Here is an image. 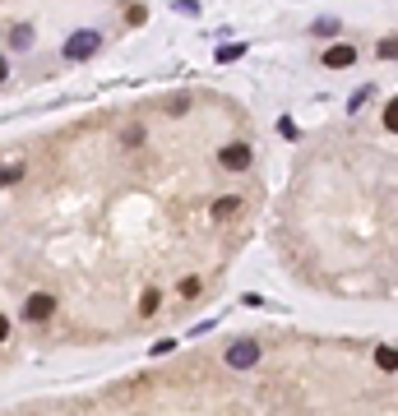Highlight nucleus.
<instances>
[{
    "label": "nucleus",
    "instance_id": "nucleus-1",
    "mask_svg": "<svg viewBox=\"0 0 398 416\" xmlns=\"http://www.w3.org/2000/svg\"><path fill=\"white\" fill-rule=\"evenodd\" d=\"M259 356H264V351H259L255 338H241V342L227 347V365H232V370H250V365H259Z\"/></svg>",
    "mask_w": 398,
    "mask_h": 416
},
{
    "label": "nucleus",
    "instance_id": "nucleus-11",
    "mask_svg": "<svg viewBox=\"0 0 398 416\" xmlns=\"http://www.w3.org/2000/svg\"><path fill=\"white\" fill-rule=\"evenodd\" d=\"M241 56H245V46H241V42H232V46H222V51H218V60L227 65V60H241Z\"/></svg>",
    "mask_w": 398,
    "mask_h": 416
},
{
    "label": "nucleus",
    "instance_id": "nucleus-5",
    "mask_svg": "<svg viewBox=\"0 0 398 416\" xmlns=\"http://www.w3.org/2000/svg\"><path fill=\"white\" fill-rule=\"evenodd\" d=\"M51 310H56V301L46 292H37V296H28V306H23V315L33 319V324H42V319H51Z\"/></svg>",
    "mask_w": 398,
    "mask_h": 416
},
{
    "label": "nucleus",
    "instance_id": "nucleus-4",
    "mask_svg": "<svg viewBox=\"0 0 398 416\" xmlns=\"http://www.w3.org/2000/svg\"><path fill=\"white\" fill-rule=\"evenodd\" d=\"M320 60H324V65H329V70H347V65H352V60H357V46H347V42H333L329 51L320 56Z\"/></svg>",
    "mask_w": 398,
    "mask_h": 416
},
{
    "label": "nucleus",
    "instance_id": "nucleus-2",
    "mask_svg": "<svg viewBox=\"0 0 398 416\" xmlns=\"http://www.w3.org/2000/svg\"><path fill=\"white\" fill-rule=\"evenodd\" d=\"M218 162L227 167V171H245V167L255 162V153H250V143H227V148L218 153Z\"/></svg>",
    "mask_w": 398,
    "mask_h": 416
},
{
    "label": "nucleus",
    "instance_id": "nucleus-8",
    "mask_svg": "<svg viewBox=\"0 0 398 416\" xmlns=\"http://www.w3.org/2000/svg\"><path fill=\"white\" fill-rule=\"evenodd\" d=\"M14 181H23V167H19V162H14V167H0V190L14 186Z\"/></svg>",
    "mask_w": 398,
    "mask_h": 416
},
{
    "label": "nucleus",
    "instance_id": "nucleus-6",
    "mask_svg": "<svg viewBox=\"0 0 398 416\" xmlns=\"http://www.w3.org/2000/svg\"><path fill=\"white\" fill-rule=\"evenodd\" d=\"M236 208H241V195H222L218 204H213V222H227Z\"/></svg>",
    "mask_w": 398,
    "mask_h": 416
},
{
    "label": "nucleus",
    "instance_id": "nucleus-3",
    "mask_svg": "<svg viewBox=\"0 0 398 416\" xmlns=\"http://www.w3.org/2000/svg\"><path fill=\"white\" fill-rule=\"evenodd\" d=\"M98 46H102V37H98V33H75V37L65 42V56H70V60H89Z\"/></svg>",
    "mask_w": 398,
    "mask_h": 416
},
{
    "label": "nucleus",
    "instance_id": "nucleus-15",
    "mask_svg": "<svg viewBox=\"0 0 398 416\" xmlns=\"http://www.w3.org/2000/svg\"><path fill=\"white\" fill-rule=\"evenodd\" d=\"M199 287H204V282H199V278H186V282H181V296H186V301H190V296H199Z\"/></svg>",
    "mask_w": 398,
    "mask_h": 416
},
{
    "label": "nucleus",
    "instance_id": "nucleus-14",
    "mask_svg": "<svg viewBox=\"0 0 398 416\" xmlns=\"http://www.w3.org/2000/svg\"><path fill=\"white\" fill-rule=\"evenodd\" d=\"M375 51H380V56H385V60H398V37H385V42H380V46H375Z\"/></svg>",
    "mask_w": 398,
    "mask_h": 416
},
{
    "label": "nucleus",
    "instance_id": "nucleus-7",
    "mask_svg": "<svg viewBox=\"0 0 398 416\" xmlns=\"http://www.w3.org/2000/svg\"><path fill=\"white\" fill-rule=\"evenodd\" d=\"M375 365H380V370H398V347H380L375 351Z\"/></svg>",
    "mask_w": 398,
    "mask_h": 416
},
{
    "label": "nucleus",
    "instance_id": "nucleus-16",
    "mask_svg": "<svg viewBox=\"0 0 398 416\" xmlns=\"http://www.w3.org/2000/svg\"><path fill=\"white\" fill-rule=\"evenodd\" d=\"M5 79H10V60H5V56H0V84H5Z\"/></svg>",
    "mask_w": 398,
    "mask_h": 416
},
{
    "label": "nucleus",
    "instance_id": "nucleus-9",
    "mask_svg": "<svg viewBox=\"0 0 398 416\" xmlns=\"http://www.w3.org/2000/svg\"><path fill=\"white\" fill-rule=\"evenodd\" d=\"M28 42H33V28H14V33H10V46H14V51H23Z\"/></svg>",
    "mask_w": 398,
    "mask_h": 416
},
{
    "label": "nucleus",
    "instance_id": "nucleus-17",
    "mask_svg": "<svg viewBox=\"0 0 398 416\" xmlns=\"http://www.w3.org/2000/svg\"><path fill=\"white\" fill-rule=\"evenodd\" d=\"M5 338H10V319L0 315V342H5Z\"/></svg>",
    "mask_w": 398,
    "mask_h": 416
},
{
    "label": "nucleus",
    "instance_id": "nucleus-13",
    "mask_svg": "<svg viewBox=\"0 0 398 416\" xmlns=\"http://www.w3.org/2000/svg\"><path fill=\"white\" fill-rule=\"evenodd\" d=\"M158 306H162V296H158V292H144V301H139V310H144V315H158Z\"/></svg>",
    "mask_w": 398,
    "mask_h": 416
},
{
    "label": "nucleus",
    "instance_id": "nucleus-12",
    "mask_svg": "<svg viewBox=\"0 0 398 416\" xmlns=\"http://www.w3.org/2000/svg\"><path fill=\"white\" fill-rule=\"evenodd\" d=\"M121 143H125V148H139V143H144V130H139V125H130V130L121 134Z\"/></svg>",
    "mask_w": 398,
    "mask_h": 416
},
{
    "label": "nucleus",
    "instance_id": "nucleus-10",
    "mask_svg": "<svg viewBox=\"0 0 398 416\" xmlns=\"http://www.w3.org/2000/svg\"><path fill=\"white\" fill-rule=\"evenodd\" d=\"M385 130L398 134V98H389V107H385Z\"/></svg>",
    "mask_w": 398,
    "mask_h": 416
}]
</instances>
